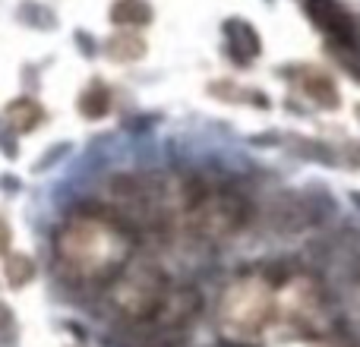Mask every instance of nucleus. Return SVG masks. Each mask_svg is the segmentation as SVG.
<instances>
[{
  "instance_id": "nucleus-1",
  "label": "nucleus",
  "mask_w": 360,
  "mask_h": 347,
  "mask_svg": "<svg viewBox=\"0 0 360 347\" xmlns=\"http://www.w3.org/2000/svg\"><path fill=\"white\" fill-rule=\"evenodd\" d=\"M57 262L76 281H108L127 266L133 240L120 224L95 211H76L54 237Z\"/></svg>"
},
{
  "instance_id": "nucleus-2",
  "label": "nucleus",
  "mask_w": 360,
  "mask_h": 347,
  "mask_svg": "<svg viewBox=\"0 0 360 347\" xmlns=\"http://www.w3.org/2000/svg\"><path fill=\"white\" fill-rule=\"evenodd\" d=\"M184 211V224L190 234L202 240H221L247 224L250 205L234 190H202V186H180L177 199Z\"/></svg>"
},
{
  "instance_id": "nucleus-3",
  "label": "nucleus",
  "mask_w": 360,
  "mask_h": 347,
  "mask_svg": "<svg viewBox=\"0 0 360 347\" xmlns=\"http://www.w3.org/2000/svg\"><path fill=\"white\" fill-rule=\"evenodd\" d=\"M272 316V294L266 281H237L221 300V325L234 338H253Z\"/></svg>"
},
{
  "instance_id": "nucleus-4",
  "label": "nucleus",
  "mask_w": 360,
  "mask_h": 347,
  "mask_svg": "<svg viewBox=\"0 0 360 347\" xmlns=\"http://www.w3.org/2000/svg\"><path fill=\"white\" fill-rule=\"evenodd\" d=\"M168 294V278L155 266H136L114 284V303L124 316L136 319V322H155Z\"/></svg>"
},
{
  "instance_id": "nucleus-5",
  "label": "nucleus",
  "mask_w": 360,
  "mask_h": 347,
  "mask_svg": "<svg viewBox=\"0 0 360 347\" xmlns=\"http://www.w3.org/2000/svg\"><path fill=\"white\" fill-rule=\"evenodd\" d=\"M310 16L329 32L332 38H338L342 44H351L354 35H351V22L342 10H338L335 0H310Z\"/></svg>"
},
{
  "instance_id": "nucleus-6",
  "label": "nucleus",
  "mask_w": 360,
  "mask_h": 347,
  "mask_svg": "<svg viewBox=\"0 0 360 347\" xmlns=\"http://www.w3.org/2000/svg\"><path fill=\"white\" fill-rule=\"evenodd\" d=\"M111 19L117 25H146L152 19V10L146 0H117L111 6Z\"/></svg>"
},
{
  "instance_id": "nucleus-7",
  "label": "nucleus",
  "mask_w": 360,
  "mask_h": 347,
  "mask_svg": "<svg viewBox=\"0 0 360 347\" xmlns=\"http://www.w3.org/2000/svg\"><path fill=\"white\" fill-rule=\"evenodd\" d=\"M146 51V41L139 35H133V32H117V35H111V41H108V54L114 57V60H139Z\"/></svg>"
},
{
  "instance_id": "nucleus-8",
  "label": "nucleus",
  "mask_w": 360,
  "mask_h": 347,
  "mask_svg": "<svg viewBox=\"0 0 360 347\" xmlns=\"http://www.w3.org/2000/svg\"><path fill=\"white\" fill-rule=\"evenodd\" d=\"M108 105H111V98H108V89L101 86V82H92L79 98V111L86 114V117H105Z\"/></svg>"
},
{
  "instance_id": "nucleus-9",
  "label": "nucleus",
  "mask_w": 360,
  "mask_h": 347,
  "mask_svg": "<svg viewBox=\"0 0 360 347\" xmlns=\"http://www.w3.org/2000/svg\"><path fill=\"white\" fill-rule=\"evenodd\" d=\"M6 117H10V124L16 126V130H32V126L41 120V107L35 105V101H13L10 105V111H6Z\"/></svg>"
},
{
  "instance_id": "nucleus-10",
  "label": "nucleus",
  "mask_w": 360,
  "mask_h": 347,
  "mask_svg": "<svg viewBox=\"0 0 360 347\" xmlns=\"http://www.w3.org/2000/svg\"><path fill=\"white\" fill-rule=\"evenodd\" d=\"M4 272H6V281H10L13 287H22L35 278V262H32L29 256H10Z\"/></svg>"
},
{
  "instance_id": "nucleus-11",
  "label": "nucleus",
  "mask_w": 360,
  "mask_h": 347,
  "mask_svg": "<svg viewBox=\"0 0 360 347\" xmlns=\"http://www.w3.org/2000/svg\"><path fill=\"white\" fill-rule=\"evenodd\" d=\"M10 249V228H6V221L0 218V253H6Z\"/></svg>"
}]
</instances>
